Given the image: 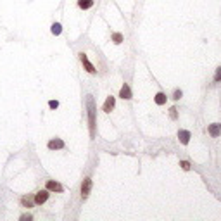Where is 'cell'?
Here are the masks:
<instances>
[{
    "label": "cell",
    "instance_id": "1",
    "mask_svg": "<svg viewBox=\"0 0 221 221\" xmlns=\"http://www.w3.org/2000/svg\"><path fill=\"white\" fill-rule=\"evenodd\" d=\"M86 105H88V123H90V135L95 137V124H97V119H95V102L94 97L88 95L86 98Z\"/></svg>",
    "mask_w": 221,
    "mask_h": 221
},
{
    "label": "cell",
    "instance_id": "2",
    "mask_svg": "<svg viewBox=\"0 0 221 221\" xmlns=\"http://www.w3.org/2000/svg\"><path fill=\"white\" fill-rule=\"evenodd\" d=\"M79 59H81V64L85 66V69H86V71L90 73V74H95V71H97V69H95V68H94V64H92L90 60H88L86 54H79Z\"/></svg>",
    "mask_w": 221,
    "mask_h": 221
},
{
    "label": "cell",
    "instance_id": "3",
    "mask_svg": "<svg viewBox=\"0 0 221 221\" xmlns=\"http://www.w3.org/2000/svg\"><path fill=\"white\" fill-rule=\"evenodd\" d=\"M90 190H92V180H90V178H85L83 183H81V197L86 199V197H88V194H90Z\"/></svg>",
    "mask_w": 221,
    "mask_h": 221
},
{
    "label": "cell",
    "instance_id": "4",
    "mask_svg": "<svg viewBox=\"0 0 221 221\" xmlns=\"http://www.w3.org/2000/svg\"><path fill=\"white\" fill-rule=\"evenodd\" d=\"M47 199H49V190H40L36 195H35V204H43L47 202Z\"/></svg>",
    "mask_w": 221,
    "mask_h": 221
},
{
    "label": "cell",
    "instance_id": "5",
    "mask_svg": "<svg viewBox=\"0 0 221 221\" xmlns=\"http://www.w3.org/2000/svg\"><path fill=\"white\" fill-rule=\"evenodd\" d=\"M47 190H49V192H62L64 188H62V185H60V183L49 180V181H47Z\"/></svg>",
    "mask_w": 221,
    "mask_h": 221
},
{
    "label": "cell",
    "instance_id": "6",
    "mask_svg": "<svg viewBox=\"0 0 221 221\" xmlns=\"http://www.w3.org/2000/svg\"><path fill=\"white\" fill-rule=\"evenodd\" d=\"M209 135H211V137H219V135H221V124H219V123L209 124Z\"/></svg>",
    "mask_w": 221,
    "mask_h": 221
},
{
    "label": "cell",
    "instance_id": "7",
    "mask_svg": "<svg viewBox=\"0 0 221 221\" xmlns=\"http://www.w3.org/2000/svg\"><path fill=\"white\" fill-rule=\"evenodd\" d=\"M114 104H116V100H114V97H107L105 98V102H104V113H111L114 109Z\"/></svg>",
    "mask_w": 221,
    "mask_h": 221
},
{
    "label": "cell",
    "instance_id": "8",
    "mask_svg": "<svg viewBox=\"0 0 221 221\" xmlns=\"http://www.w3.org/2000/svg\"><path fill=\"white\" fill-rule=\"evenodd\" d=\"M178 138H180V142L183 143V145H187L188 140H190V131H187V130H180V131H178Z\"/></svg>",
    "mask_w": 221,
    "mask_h": 221
},
{
    "label": "cell",
    "instance_id": "9",
    "mask_svg": "<svg viewBox=\"0 0 221 221\" xmlns=\"http://www.w3.org/2000/svg\"><path fill=\"white\" fill-rule=\"evenodd\" d=\"M49 149L54 150V149H64V142L60 138H54L49 142Z\"/></svg>",
    "mask_w": 221,
    "mask_h": 221
},
{
    "label": "cell",
    "instance_id": "10",
    "mask_svg": "<svg viewBox=\"0 0 221 221\" xmlns=\"http://www.w3.org/2000/svg\"><path fill=\"white\" fill-rule=\"evenodd\" d=\"M119 97L121 98H131V90H130V86L126 85V83H124L123 86H121V92H119Z\"/></svg>",
    "mask_w": 221,
    "mask_h": 221
},
{
    "label": "cell",
    "instance_id": "11",
    "mask_svg": "<svg viewBox=\"0 0 221 221\" xmlns=\"http://www.w3.org/2000/svg\"><path fill=\"white\" fill-rule=\"evenodd\" d=\"M79 9H90L94 5V0H78Z\"/></svg>",
    "mask_w": 221,
    "mask_h": 221
},
{
    "label": "cell",
    "instance_id": "12",
    "mask_svg": "<svg viewBox=\"0 0 221 221\" xmlns=\"http://www.w3.org/2000/svg\"><path fill=\"white\" fill-rule=\"evenodd\" d=\"M156 104H159V105L166 104V95L162 94V92H159V94L156 95Z\"/></svg>",
    "mask_w": 221,
    "mask_h": 221
},
{
    "label": "cell",
    "instance_id": "13",
    "mask_svg": "<svg viewBox=\"0 0 221 221\" xmlns=\"http://www.w3.org/2000/svg\"><path fill=\"white\" fill-rule=\"evenodd\" d=\"M33 202H35V200H31L30 197H23V199H21V204H23L24 207H28V209L33 207Z\"/></svg>",
    "mask_w": 221,
    "mask_h": 221
},
{
    "label": "cell",
    "instance_id": "14",
    "mask_svg": "<svg viewBox=\"0 0 221 221\" xmlns=\"http://www.w3.org/2000/svg\"><path fill=\"white\" fill-rule=\"evenodd\" d=\"M60 31H62V26H60L59 23H54L52 24V33L54 35H60Z\"/></svg>",
    "mask_w": 221,
    "mask_h": 221
},
{
    "label": "cell",
    "instance_id": "15",
    "mask_svg": "<svg viewBox=\"0 0 221 221\" xmlns=\"http://www.w3.org/2000/svg\"><path fill=\"white\" fill-rule=\"evenodd\" d=\"M113 40H114V43H121V41H123V35H121V33H114Z\"/></svg>",
    "mask_w": 221,
    "mask_h": 221
},
{
    "label": "cell",
    "instance_id": "16",
    "mask_svg": "<svg viewBox=\"0 0 221 221\" xmlns=\"http://www.w3.org/2000/svg\"><path fill=\"white\" fill-rule=\"evenodd\" d=\"M214 81H221V68L216 69V74H214Z\"/></svg>",
    "mask_w": 221,
    "mask_h": 221
},
{
    "label": "cell",
    "instance_id": "17",
    "mask_svg": "<svg viewBox=\"0 0 221 221\" xmlns=\"http://www.w3.org/2000/svg\"><path fill=\"white\" fill-rule=\"evenodd\" d=\"M49 105H50V109H57V107H59V102H57V100H50Z\"/></svg>",
    "mask_w": 221,
    "mask_h": 221
},
{
    "label": "cell",
    "instance_id": "18",
    "mask_svg": "<svg viewBox=\"0 0 221 221\" xmlns=\"http://www.w3.org/2000/svg\"><path fill=\"white\" fill-rule=\"evenodd\" d=\"M169 116H171L173 119H176V107H171V109H169Z\"/></svg>",
    "mask_w": 221,
    "mask_h": 221
},
{
    "label": "cell",
    "instance_id": "19",
    "mask_svg": "<svg viewBox=\"0 0 221 221\" xmlns=\"http://www.w3.org/2000/svg\"><path fill=\"white\" fill-rule=\"evenodd\" d=\"M180 166H181V168L185 169V171H188V169H190V164H188L187 161H181V164H180Z\"/></svg>",
    "mask_w": 221,
    "mask_h": 221
},
{
    "label": "cell",
    "instance_id": "20",
    "mask_svg": "<svg viewBox=\"0 0 221 221\" xmlns=\"http://www.w3.org/2000/svg\"><path fill=\"white\" fill-rule=\"evenodd\" d=\"M180 97H181V90H176L175 92V97H173V98H176V100H178Z\"/></svg>",
    "mask_w": 221,
    "mask_h": 221
},
{
    "label": "cell",
    "instance_id": "21",
    "mask_svg": "<svg viewBox=\"0 0 221 221\" xmlns=\"http://www.w3.org/2000/svg\"><path fill=\"white\" fill-rule=\"evenodd\" d=\"M21 219H23V221H26V219L30 221V219H31V216H30V214H24V216H21Z\"/></svg>",
    "mask_w": 221,
    "mask_h": 221
}]
</instances>
